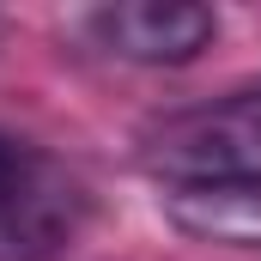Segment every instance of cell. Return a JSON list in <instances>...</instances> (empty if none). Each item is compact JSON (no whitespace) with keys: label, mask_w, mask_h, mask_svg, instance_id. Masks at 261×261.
Returning a JSON list of instances; mask_svg holds the SVG:
<instances>
[{"label":"cell","mask_w":261,"mask_h":261,"mask_svg":"<svg viewBox=\"0 0 261 261\" xmlns=\"http://www.w3.org/2000/svg\"><path fill=\"white\" fill-rule=\"evenodd\" d=\"M158 206L206 243H261V85L158 116L140 134Z\"/></svg>","instance_id":"obj_1"},{"label":"cell","mask_w":261,"mask_h":261,"mask_svg":"<svg viewBox=\"0 0 261 261\" xmlns=\"http://www.w3.org/2000/svg\"><path fill=\"white\" fill-rule=\"evenodd\" d=\"M91 195L49 146L0 128V261H55L85 231Z\"/></svg>","instance_id":"obj_2"},{"label":"cell","mask_w":261,"mask_h":261,"mask_svg":"<svg viewBox=\"0 0 261 261\" xmlns=\"http://www.w3.org/2000/svg\"><path fill=\"white\" fill-rule=\"evenodd\" d=\"M91 43L116 61H140V67H182L200 49H213L219 18L200 0H116L97 6L85 18Z\"/></svg>","instance_id":"obj_3"}]
</instances>
